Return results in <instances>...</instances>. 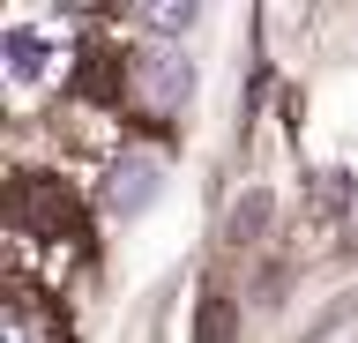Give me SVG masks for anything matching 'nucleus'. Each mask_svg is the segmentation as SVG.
<instances>
[{"label": "nucleus", "instance_id": "2", "mask_svg": "<svg viewBox=\"0 0 358 343\" xmlns=\"http://www.w3.org/2000/svg\"><path fill=\"white\" fill-rule=\"evenodd\" d=\"M134 82L150 90V105H187V90H194V68H187L179 52L150 45V52H134Z\"/></svg>", "mask_w": 358, "mask_h": 343}, {"label": "nucleus", "instance_id": "3", "mask_svg": "<svg viewBox=\"0 0 358 343\" xmlns=\"http://www.w3.org/2000/svg\"><path fill=\"white\" fill-rule=\"evenodd\" d=\"M0 52H8V75H15V82H38V75H45V38H38V30H8Z\"/></svg>", "mask_w": 358, "mask_h": 343}, {"label": "nucleus", "instance_id": "4", "mask_svg": "<svg viewBox=\"0 0 358 343\" xmlns=\"http://www.w3.org/2000/svg\"><path fill=\"white\" fill-rule=\"evenodd\" d=\"M262 224H268V194H246L231 209V239H262Z\"/></svg>", "mask_w": 358, "mask_h": 343}, {"label": "nucleus", "instance_id": "6", "mask_svg": "<svg viewBox=\"0 0 358 343\" xmlns=\"http://www.w3.org/2000/svg\"><path fill=\"white\" fill-rule=\"evenodd\" d=\"M8 343H30V328H22V321H8Z\"/></svg>", "mask_w": 358, "mask_h": 343}, {"label": "nucleus", "instance_id": "1", "mask_svg": "<svg viewBox=\"0 0 358 343\" xmlns=\"http://www.w3.org/2000/svg\"><path fill=\"white\" fill-rule=\"evenodd\" d=\"M157 187H164V164H157L150 149H120V164H112V209L134 217V209L157 202Z\"/></svg>", "mask_w": 358, "mask_h": 343}, {"label": "nucleus", "instance_id": "5", "mask_svg": "<svg viewBox=\"0 0 358 343\" xmlns=\"http://www.w3.org/2000/svg\"><path fill=\"white\" fill-rule=\"evenodd\" d=\"M201 343H231V306H224V298L201 306Z\"/></svg>", "mask_w": 358, "mask_h": 343}]
</instances>
